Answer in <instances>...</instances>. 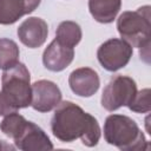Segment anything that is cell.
<instances>
[{"label": "cell", "instance_id": "obj_1", "mask_svg": "<svg viewBox=\"0 0 151 151\" xmlns=\"http://www.w3.org/2000/svg\"><path fill=\"white\" fill-rule=\"evenodd\" d=\"M51 129L59 140L71 143L79 138L88 147L96 146L101 134L97 119L72 101H60L52 117Z\"/></svg>", "mask_w": 151, "mask_h": 151}, {"label": "cell", "instance_id": "obj_2", "mask_svg": "<svg viewBox=\"0 0 151 151\" xmlns=\"http://www.w3.org/2000/svg\"><path fill=\"white\" fill-rule=\"evenodd\" d=\"M0 91V116L17 112L31 105L32 85L27 67L18 63L13 67L5 70L1 78Z\"/></svg>", "mask_w": 151, "mask_h": 151}, {"label": "cell", "instance_id": "obj_3", "mask_svg": "<svg viewBox=\"0 0 151 151\" xmlns=\"http://www.w3.org/2000/svg\"><path fill=\"white\" fill-rule=\"evenodd\" d=\"M105 140L124 151L146 150L147 142L137 123L127 116L110 114L104 124Z\"/></svg>", "mask_w": 151, "mask_h": 151}, {"label": "cell", "instance_id": "obj_4", "mask_svg": "<svg viewBox=\"0 0 151 151\" xmlns=\"http://www.w3.org/2000/svg\"><path fill=\"white\" fill-rule=\"evenodd\" d=\"M150 6L137 11L123 12L117 19V29L124 41L131 47H149L150 45Z\"/></svg>", "mask_w": 151, "mask_h": 151}, {"label": "cell", "instance_id": "obj_5", "mask_svg": "<svg viewBox=\"0 0 151 151\" xmlns=\"http://www.w3.org/2000/svg\"><path fill=\"white\" fill-rule=\"evenodd\" d=\"M137 93L136 81L127 76H114L105 86L101 94V106L107 111L127 106Z\"/></svg>", "mask_w": 151, "mask_h": 151}, {"label": "cell", "instance_id": "obj_6", "mask_svg": "<svg viewBox=\"0 0 151 151\" xmlns=\"http://www.w3.org/2000/svg\"><path fill=\"white\" fill-rule=\"evenodd\" d=\"M132 57V47L123 39L112 38L103 42L98 51L97 58L100 65L110 71L114 72L126 66Z\"/></svg>", "mask_w": 151, "mask_h": 151}, {"label": "cell", "instance_id": "obj_7", "mask_svg": "<svg viewBox=\"0 0 151 151\" xmlns=\"http://www.w3.org/2000/svg\"><path fill=\"white\" fill-rule=\"evenodd\" d=\"M61 101L60 88L51 80H38L32 85L31 106L39 112H50Z\"/></svg>", "mask_w": 151, "mask_h": 151}, {"label": "cell", "instance_id": "obj_8", "mask_svg": "<svg viewBox=\"0 0 151 151\" xmlns=\"http://www.w3.org/2000/svg\"><path fill=\"white\" fill-rule=\"evenodd\" d=\"M15 146L22 151L52 150L53 145L45 131L32 122H27L24 131L14 139Z\"/></svg>", "mask_w": 151, "mask_h": 151}, {"label": "cell", "instance_id": "obj_9", "mask_svg": "<svg viewBox=\"0 0 151 151\" xmlns=\"http://www.w3.org/2000/svg\"><path fill=\"white\" fill-rule=\"evenodd\" d=\"M47 34L48 26L46 21L38 17H31L26 19L18 27V37L20 41L29 48H37L44 45Z\"/></svg>", "mask_w": 151, "mask_h": 151}, {"label": "cell", "instance_id": "obj_10", "mask_svg": "<svg viewBox=\"0 0 151 151\" xmlns=\"http://www.w3.org/2000/svg\"><path fill=\"white\" fill-rule=\"evenodd\" d=\"M68 85L73 93L79 97L93 96L100 85L98 73L90 67H80L71 72Z\"/></svg>", "mask_w": 151, "mask_h": 151}, {"label": "cell", "instance_id": "obj_11", "mask_svg": "<svg viewBox=\"0 0 151 151\" xmlns=\"http://www.w3.org/2000/svg\"><path fill=\"white\" fill-rule=\"evenodd\" d=\"M74 58V50L67 47L54 39L42 53L44 66L52 72H60L65 70Z\"/></svg>", "mask_w": 151, "mask_h": 151}, {"label": "cell", "instance_id": "obj_12", "mask_svg": "<svg viewBox=\"0 0 151 151\" xmlns=\"http://www.w3.org/2000/svg\"><path fill=\"white\" fill-rule=\"evenodd\" d=\"M41 0H0V24L11 25L22 15L32 13Z\"/></svg>", "mask_w": 151, "mask_h": 151}, {"label": "cell", "instance_id": "obj_13", "mask_svg": "<svg viewBox=\"0 0 151 151\" xmlns=\"http://www.w3.org/2000/svg\"><path fill=\"white\" fill-rule=\"evenodd\" d=\"M122 6V0H88V9L93 19L101 24L112 22Z\"/></svg>", "mask_w": 151, "mask_h": 151}, {"label": "cell", "instance_id": "obj_14", "mask_svg": "<svg viewBox=\"0 0 151 151\" xmlns=\"http://www.w3.org/2000/svg\"><path fill=\"white\" fill-rule=\"evenodd\" d=\"M55 39L67 47H76L81 40V28L74 21H63L59 24Z\"/></svg>", "mask_w": 151, "mask_h": 151}, {"label": "cell", "instance_id": "obj_15", "mask_svg": "<svg viewBox=\"0 0 151 151\" xmlns=\"http://www.w3.org/2000/svg\"><path fill=\"white\" fill-rule=\"evenodd\" d=\"M19 47L15 41L0 38V68L8 70L19 63Z\"/></svg>", "mask_w": 151, "mask_h": 151}, {"label": "cell", "instance_id": "obj_16", "mask_svg": "<svg viewBox=\"0 0 151 151\" xmlns=\"http://www.w3.org/2000/svg\"><path fill=\"white\" fill-rule=\"evenodd\" d=\"M27 120L18 112H12L5 116L0 123V130L9 138L15 139L25 129Z\"/></svg>", "mask_w": 151, "mask_h": 151}, {"label": "cell", "instance_id": "obj_17", "mask_svg": "<svg viewBox=\"0 0 151 151\" xmlns=\"http://www.w3.org/2000/svg\"><path fill=\"white\" fill-rule=\"evenodd\" d=\"M127 107L137 113H146L151 110L150 104V90L144 88L139 92H137L131 100V103L127 105Z\"/></svg>", "mask_w": 151, "mask_h": 151}, {"label": "cell", "instance_id": "obj_18", "mask_svg": "<svg viewBox=\"0 0 151 151\" xmlns=\"http://www.w3.org/2000/svg\"><path fill=\"white\" fill-rule=\"evenodd\" d=\"M2 149H12V146L11 145H7L2 140H0V150H2Z\"/></svg>", "mask_w": 151, "mask_h": 151}]
</instances>
